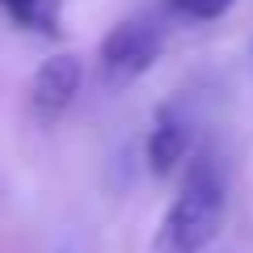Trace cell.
<instances>
[{
  "instance_id": "obj_3",
  "label": "cell",
  "mask_w": 253,
  "mask_h": 253,
  "mask_svg": "<svg viewBox=\"0 0 253 253\" xmlns=\"http://www.w3.org/2000/svg\"><path fill=\"white\" fill-rule=\"evenodd\" d=\"M144 156L156 177H169V173L186 169V161L194 156V118L181 110V101H165L152 114Z\"/></svg>"
},
{
  "instance_id": "obj_5",
  "label": "cell",
  "mask_w": 253,
  "mask_h": 253,
  "mask_svg": "<svg viewBox=\"0 0 253 253\" xmlns=\"http://www.w3.org/2000/svg\"><path fill=\"white\" fill-rule=\"evenodd\" d=\"M0 13L30 34H55L59 30V0H0Z\"/></svg>"
},
{
  "instance_id": "obj_4",
  "label": "cell",
  "mask_w": 253,
  "mask_h": 253,
  "mask_svg": "<svg viewBox=\"0 0 253 253\" xmlns=\"http://www.w3.org/2000/svg\"><path fill=\"white\" fill-rule=\"evenodd\" d=\"M81 81H84V68L76 55H51V59L38 63L34 76H30V110H34L38 123L63 118V110L81 93Z\"/></svg>"
},
{
  "instance_id": "obj_2",
  "label": "cell",
  "mask_w": 253,
  "mask_h": 253,
  "mask_svg": "<svg viewBox=\"0 0 253 253\" xmlns=\"http://www.w3.org/2000/svg\"><path fill=\"white\" fill-rule=\"evenodd\" d=\"M161 55V26L152 17H126L118 26H110V34L97 46V63L106 84L123 89V84L139 81Z\"/></svg>"
},
{
  "instance_id": "obj_1",
  "label": "cell",
  "mask_w": 253,
  "mask_h": 253,
  "mask_svg": "<svg viewBox=\"0 0 253 253\" xmlns=\"http://www.w3.org/2000/svg\"><path fill=\"white\" fill-rule=\"evenodd\" d=\"M228 215V177L215 148H194L181 186L152 236V253H207Z\"/></svg>"
},
{
  "instance_id": "obj_6",
  "label": "cell",
  "mask_w": 253,
  "mask_h": 253,
  "mask_svg": "<svg viewBox=\"0 0 253 253\" xmlns=\"http://www.w3.org/2000/svg\"><path fill=\"white\" fill-rule=\"evenodd\" d=\"M236 0H169V9L181 21H219L224 13H232Z\"/></svg>"
}]
</instances>
